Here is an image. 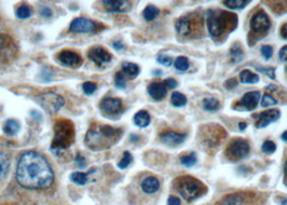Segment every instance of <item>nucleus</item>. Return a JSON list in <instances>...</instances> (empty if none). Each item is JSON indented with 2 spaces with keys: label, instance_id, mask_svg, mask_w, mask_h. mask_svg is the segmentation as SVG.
<instances>
[{
  "label": "nucleus",
  "instance_id": "46",
  "mask_svg": "<svg viewBox=\"0 0 287 205\" xmlns=\"http://www.w3.org/2000/svg\"><path fill=\"white\" fill-rule=\"evenodd\" d=\"M279 57L282 62H287V46H284L279 52Z\"/></svg>",
  "mask_w": 287,
  "mask_h": 205
},
{
  "label": "nucleus",
  "instance_id": "6",
  "mask_svg": "<svg viewBox=\"0 0 287 205\" xmlns=\"http://www.w3.org/2000/svg\"><path fill=\"white\" fill-rule=\"evenodd\" d=\"M36 101H37V103L45 110V112H48L50 114L57 113L65 104L64 98L60 96L59 94L52 92L41 94V95L36 98Z\"/></svg>",
  "mask_w": 287,
  "mask_h": 205
},
{
  "label": "nucleus",
  "instance_id": "10",
  "mask_svg": "<svg viewBox=\"0 0 287 205\" xmlns=\"http://www.w3.org/2000/svg\"><path fill=\"white\" fill-rule=\"evenodd\" d=\"M96 29V24L93 21L86 18H77L72 21L70 24L69 30L71 33L85 34V33H93Z\"/></svg>",
  "mask_w": 287,
  "mask_h": 205
},
{
  "label": "nucleus",
  "instance_id": "38",
  "mask_svg": "<svg viewBox=\"0 0 287 205\" xmlns=\"http://www.w3.org/2000/svg\"><path fill=\"white\" fill-rule=\"evenodd\" d=\"M96 85L94 82L91 81H87L83 83L82 89H83V92H85L87 95H92V94L96 91Z\"/></svg>",
  "mask_w": 287,
  "mask_h": 205
},
{
  "label": "nucleus",
  "instance_id": "50",
  "mask_svg": "<svg viewBox=\"0 0 287 205\" xmlns=\"http://www.w3.org/2000/svg\"><path fill=\"white\" fill-rule=\"evenodd\" d=\"M7 44V37L3 35H0V51H1Z\"/></svg>",
  "mask_w": 287,
  "mask_h": 205
},
{
  "label": "nucleus",
  "instance_id": "14",
  "mask_svg": "<svg viewBox=\"0 0 287 205\" xmlns=\"http://www.w3.org/2000/svg\"><path fill=\"white\" fill-rule=\"evenodd\" d=\"M101 108L109 114H117L122 109V102L121 99L119 98H113V97H107L103 99L101 103Z\"/></svg>",
  "mask_w": 287,
  "mask_h": 205
},
{
  "label": "nucleus",
  "instance_id": "37",
  "mask_svg": "<svg viewBox=\"0 0 287 205\" xmlns=\"http://www.w3.org/2000/svg\"><path fill=\"white\" fill-rule=\"evenodd\" d=\"M262 150H263V152H265V154L272 155L273 152H275V150H276V145L273 143L272 140H265L262 146Z\"/></svg>",
  "mask_w": 287,
  "mask_h": 205
},
{
  "label": "nucleus",
  "instance_id": "15",
  "mask_svg": "<svg viewBox=\"0 0 287 205\" xmlns=\"http://www.w3.org/2000/svg\"><path fill=\"white\" fill-rule=\"evenodd\" d=\"M186 137L187 136L185 134L177 133L174 132V131H166V132L160 134V139L169 146H178L181 143H184Z\"/></svg>",
  "mask_w": 287,
  "mask_h": 205
},
{
  "label": "nucleus",
  "instance_id": "57",
  "mask_svg": "<svg viewBox=\"0 0 287 205\" xmlns=\"http://www.w3.org/2000/svg\"><path fill=\"white\" fill-rule=\"evenodd\" d=\"M281 205H287V199L281 200Z\"/></svg>",
  "mask_w": 287,
  "mask_h": 205
},
{
  "label": "nucleus",
  "instance_id": "43",
  "mask_svg": "<svg viewBox=\"0 0 287 205\" xmlns=\"http://www.w3.org/2000/svg\"><path fill=\"white\" fill-rule=\"evenodd\" d=\"M163 83L168 89H175L177 87V82L173 78H168Z\"/></svg>",
  "mask_w": 287,
  "mask_h": 205
},
{
  "label": "nucleus",
  "instance_id": "5",
  "mask_svg": "<svg viewBox=\"0 0 287 205\" xmlns=\"http://www.w3.org/2000/svg\"><path fill=\"white\" fill-rule=\"evenodd\" d=\"M177 189H178L180 196L186 201H194V200L201 196L204 186L202 185L201 182L196 180V178L186 176L180 177L178 182H177Z\"/></svg>",
  "mask_w": 287,
  "mask_h": 205
},
{
  "label": "nucleus",
  "instance_id": "21",
  "mask_svg": "<svg viewBox=\"0 0 287 205\" xmlns=\"http://www.w3.org/2000/svg\"><path fill=\"white\" fill-rule=\"evenodd\" d=\"M230 57H231V63H233V64H238V63H240L244 59V51H243L242 46L239 43L234 44L231 46Z\"/></svg>",
  "mask_w": 287,
  "mask_h": 205
},
{
  "label": "nucleus",
  "instance_id": "18",
  "mask_svg": "<svg viewBox=\"0 0 287 205\" xmlns=\"http://www.w3.org/2000/svg\"><path fill=\"white\" fill-rule=\"evenodd\" d=\"M175 28L177 30L178 35L186 37L189 36L191 33V21L189 17H181L176 21Z\"/></svg>",
  "mask_w": 287,
  "mask_h": 205
},
{
  "label": "nucleus",
  "instance_id": "9",
  "mask_svg": "<svg viewBox=\"0 0 287 205\" xmlns=\"http://www.w3.org/2000/svg\"><path fill=\"white\" fill-rule=\"evenodd\" d=\"M260 97H262V94L258 91H252L246 94H244L242 98L240 99V102L236 105L238 110H254L257 107V105L260 101Z\"/></svg>",
  "mask_w": 287,
  "mask_h": 205
},
{
  "label": "nucleus",
  "instance_id": "17",
  "mask_svg": "<svg viewBox=\"0 0 287 205\" xmlns=\"http://www.w3.org/2000/svg\"><path fill=\"white\" fill-rule=\"evenodd\" d=\"M148 94L155 101H161L168 95V88L163 82H153L148 87Z\"/></svg>",
  "mask_w": 287,
  "mask_h": 205
},
{
  "label": "nucleus",
  "instance_id": "36",
  "mask_svg": "<svg viewBox=\"0 0 287 205\" xmlns=\"http://www.w3.org/2000/svg\"><path fill=\"white\" fill-rule=\"evenodd\" d=\"M114 85L120 90H124L127 88V81H125V77L122 72H117L116 77H114Z\"/></svg>",
  "mask_w": 287,
  "mask_h": 205
},
{
  "label": "nucleus",
  "instance_id": "32",
  "mask_svg": "<svg viewBox=\"0 0 287 205\" xmlns=\"http://www.w3.org/2000/svg\"><path fill=\"white\" fill-rule=\"evenodd\" d=\"M198 158L196 152H190V154L181 156L180 157V163L186 167H192L197 164Z\"/></svg>",
  "mask_w": 287,
  "mask_h": 205
},
{
  "label": "nucleus",
  "instance_id": "27",
  "mask_svg": "<svg viewBox=\"0 0 287 205\" xmlns=\"http://www.w3.org/2000/svg\"><path fill=\"white\" fill-rule=\"evenodd\" d=\"M159 15V9L156 8L154 4H149L145 8L143 12L144 19L147 21V22H153V21Z\"/></svg>",
  "mask_w": 287,
  "mask_h": 205
},
{
  "label": "nucleus",
  "instance_id": "29",
  "mask_svg": "<svg viewBox=\"0 0 287 205\" xmlns=\"http://www.w3.org/2000/svg\"><path fill=\"white\" fill-rule=\"evenodd\" d=\"M9 167H10L9 158L4 154H2V152H0V180H2V178L6 177V175L9 172Z\"/></svg>",
  "mask_w": 287,
  "mask_h": 205
},
{
  "label": "nucleus",
  "instance_id": "28",
  "mask_svg": "<svg viewBox=\"0 0 287 205\" xmlns=\"http://www.w3.org/2000/svg\"><path fill=\"white\" fill-rule=\"evenodd\" d=\"M202 105H203V107H204V109L207 110V112H216V110H218L219 107H221L219 101L215 97L204 98L202 102Z\"/></svg>",
  "mask_w": 287,
  "mask_h": 205
},
{
  "label": "nucleus",
  "instance_id": "3",
  "mask_svg": "<svg viewBox=\"0 0 287 205\" xmlns=\"http://www.w3.org/2000/svg\"><path fill=\"white\" fill-rule=\"evenodd\" d=\"M238 18L236 14L221 11V10H212L207 14V29L212 38L221 37L237 28Z\"/></svg>",
  "mask_w": 287,
  "mask_h": 205
},
{
  "label": "nucleus",
  "instance_id": "13",
  "mask_svg": "<svg viewBox=\"0 0 287 205\" xmlns=\"http://www.w3.org/2000/svg\"><path fill=\"white\" fill-rule=\"evenodd\" d=\"M281 117V113L278 109H270L265 110V112L259 114V118L256 122V128L257 129H264L267 128L269 124L278 121Z\"/></svg>",
  "mask_w": 287,
  "mask_h": 205
},
{
  "label": "nucleus",
  "instance_id": "25",
  "mask_svg": "<svg viewBox=\"0 0 287 205\" xmlns=\"http://www.w3.org/2000/svg\"><path fill=\"white\" fill-rule=\"evenodd\" d=\"M221 205H247L244 198L238 196V194H231L222 200Z\"/></svg>",
  "mask_w": 287,
  "mask_h": 205
},
{
  "label": "nucleus",
  "instance_id": "47",
  "mask_svg": "<svg viewBox=\"0 0 287 205\" xmlns=\"http://www.w3.org/2000/svg\"><path fill=\"white\" fill-rule=\"evenodd\" d=\"M180 200L177 198V197H174V196H171L168 200V205H180Z\"/></svg>",
  "mask_w": 287,
  "mask_h": 205
},
{
  "label": "nucleus",
  "instance_id": "54",
  "mask_svg": "<svg viewBox=\"0 0 287 205\" xmlns=\"http://www.w3.org/2000/svg\"><path fill=\"white\" fill-rule=\"evenodd\" d=\"M131 140H132V141H136V140H138V136H137V135H135V134H132V135H131Z\"/></svg>",
  "mask_w": 287,
  "mask_h": 205
},
{
  "label": "nucleus",
  "instance_id": "39",
  "mask_svg": "<svg viewBox=\"0 0 287 205\" xmlns=\"http://www.w3.org/2000/svg\"><path fill=\"white\" fill-rule=\"evenodd\" d=\"M278 104V101H276L275 98H273L271 95H269V94H265V95L263 96V99H262V106L263 107H270V106H273V105H276Z\"/></svg>",
  "mask_w": 287,
  "mask_h": 205
},
{
  "label": "nucleus",
  "instance_id": "40",
  "mask_svg": "<svg viewBox=\"0 0 287 205\" xmlns=\"http://www.w3.org/2000/svg\"><path fill=\"white\" fill-rule=\"evenodd\" d=\"M260 52H262V55L265 57V61H269L271 57H272L273 55V49L272 46H262V50H260Z\"/></svg>",
  "mask_w": 287,
  "mask_h": 205
},
{
  "label": "nucleus",
  "instance_id": "55",
  "mask_svg": "<svg viewBox=\"0 0 287 205\" xmlns=\"http://www.w3.org/2000/svg\"><path fill=\"white\" fill-rule=\"evenodd\" d=\"M284 173H285V177L287 178V161L285 162V164H284Z\"/></svg>",
  "mask_w": 287,
  "mask_h": 205
},
{
  "label": "nucleus",
  "instance_id": "20",
  "mask_svg": "<svg viewBox=\"0 0 287 205\" xmlns=\"http://www.w3.org/2000/svg\"><path fill=\"white\" fill-rule=\"evenodd\" d=\"M150 114L146 110H140L134 115V123L139 128H146L150 124Z\"/></svg>",
  "mask_w": 287,
  "mask_h": 205
},
{
  "label": "nucleus",
  "instance_id": "1",
  "mask_svg": "<svg viewBox=\"0 0 287 205\" xmlns=\"http://www.w3.org/2000/svg\"><path fill=\"white\" fill-rule=\"evenodd\" d=\"M17 181L30 190L48 189L54 182V173L45 158L36 151H26L21 156L17 167Z\"/></svg>",
  "mask_w": 287,
  "mask_h": 205
},
{
  "label": "nucleus",
  "instance_id": "4",
  "mask_svg": "<svg viewBox=\"0 0 287 205\" xmlns=\"http://www.w3.org/2000/svg\"><path fill=\"white\" fill-rule=\"evenodd\" d=\"M75 128L68 120H57L54 125V138L52 148L66 149L74 143Z\"/></svg>",
  "mask_w": 287,
  "mask_h": 205
},
{
  "label": "nucleus",
  "instance_id": "31",
  "mask_svg": "<svg viewBox=\"0 0 287 205\" xmlns=\"http://www.w3.org/2000/svg\"><path fill=\"white\" fill-rule=\"evenodd\" d=\"M249 1L247 0H226L223 1V4L229 9L232 10H242L247 6Z\"/></svg>",
  "mask_w": 287,
  "mask_h": 205
},
{
  "label": "nucleus",
  "instance_id": "12",
  "mask_svg": "<svg viewBox=\"0 0 287 205\" xmlns=\"http://www.w3.org/2000/svg\"><path fill=\"white\" fill-rule=\"evenodd\" d=\"M59 61L63 65L68 66L71 68H78L82 64L81 56L76 53L74 51L70 50H64L59 54Z\"/></svg>",
  "mask_w": 287,
  "mask_h": 205
},
{
  "label": "nucleus",
  "instance_id": "53",
  "mask_svg": "<svg viewBox=\"0 0 287 205\" xmlns=\"http://www.w3.org/2000/svg\"><path fill=\"white\" fill-rule=\"evenodd\" d=\"M281 138H282V139H283L284 141H286V143H287V131H285V132H284L283 134H282V136H281Z\"/></svg>",
  "mask_w": 287,
  "mask_h": 205
},
{
  "label": "nucleus",
  "instance_id": "58",
  "mask_svg": "<svg viewBox=\"0 0 287 205\" xmlns=\"http://www.w3.org/2000/svg\"><path fill=\"white\" fill-rule=\"evenodd\" d=\"M286 71H287V66H286Z\"/></svg>",
  "mask_w": 287,
  "mask_h": 205
},
{
  "label": "nucleus",
  "instance_id": "30",
  "mask_svg": "<svg viewBox=\"0 0 287 205\" xmlns=\"http://www.w3.org/2000/svg\"><path fill=\"white\" fill-rule=\"evenodd\" d=\"M171 103L175 107H184L187 104V97L180 92H173L171 96Z\"/></svg>",
  "mask_w": 287,
  "mask_h": 205
},
{
  "label": "nucleus",
  "instance_id": "22",
  "mask_svg": "<svg viewBox=\"0 0 287 205\" xmlns=\"http://www.w3.org/2000/svg\"><path fill=\"white\" fill-rule=\"evenodd\" d=\"M21 130V125L17 120L9 119L6 121V123L3 125V132L9 136H13L18 134Z\"/></svg>",
  "mask_w": 287,
  "mask_h": 205
},
{
  "label": "nucleus",
  "instance_id": "2",
  "mask_svg": "<svg viewBox=\"0 0 287 205\" xmlns=\"http://www.w3.org/2000/svg\"><path fill=\"white\" fill-rule=\"evenodd\" d=\"M122 133V130L110 125H98L88 131L85 141L91 150L100 151L116 145L121 138Z\"/></svg>",
  "mask_w": 287,
  "mask_h": 205
},
{
  "label": "nucleus",
  "instance_id": "33",
  "mask_svg": "<svg viewBox=\"0 0 287 205\" xmlns=\"http://www.w3.org/2000/svg\"><path fill=\"white\" fill-rule=\"evenodd\" d=\"M175 68L179 71H187L189 69V61L186 56H179L175 60Z\"/></svg>",
  "mask_w": 287,
  "mask_h": 205
},
{
  "label": "nucleus",
  "instance_id": "19",
  "mask_svg": "<svg viewBox=\"0 0 287 205\" xmlns=\"http://www.w3.org/2000/svg\"><path fill=\"white\" fill-rule=\"evenodd\" d=\"M159 188H160V182L154 176L146 177L145 180L142 182L143 191L146 192V193H148V194L156 192L159 190Z\"/></svg>",
  "mask_w": 287,
  "mask_h": 205
},
{
  "label": "nucleus",
  "instance_id": "52",
  "mask_svg": "<svg viewBox=\"0 0 287 205\" xmlns=\"http://www.w3.org/2000/svg\"><path fill=\"white\" fill-rule=\"evenodd\" d=\"M239 125H240V130H241V131L245 130V129H246V127H247V124L246 123H243V122H241Z\"/></svg>",
  "mask_w": 287,
  "mask_h": 205
},
{
  "label": "nucleus",
  "instance_id": "8",
  "mask_svg": "<svg viewBox=\"0 0 287 205\" xmlns=\"http://www.w3.org/2000/svg\"><path fill=\"white\" fill-rule=\"evenodd\" d=\"M271 26V21L268 14L264 11H259L250 20V29L254 33H265Z\"/></svg>",
  "mask_w": 287,
  "mask_h": 205
},
{
  "label": "nucleus",
  "instance_id": "16",
  "mask_svg": "<svg viewBox=\"0 0 287 205\" xmlns=\"http://www.w3.org/2000/svg\"><path fill=\"white\" fill-rule=\"evenodd\" d=\"M104 7L108 12H118L123 13L128 12L131 9V3L127 0H117V1H109V0H104Z\"/></svg>",
  "mask_w": 287,
  "mask_h": 205
},
{
  "label": "nucleus",
  "instance_id": "42",
  "mask_svg": "<svg viewBox=\"0 0 287 205\" xmlns=\"http://www.w3.org/2000/svg\"><path fill=\"white\" fill-rule=\"evenodd\" d=\"M156 61H158L159 64L164 65V66H171L172 63H173V61H172L170 56L164 55V54L158 55V57H156Z\"/></svg>",
  "mask_w": 287,
  "mask_h": 205
},
{
  "label": "nucleus",
  "instance_id": "23",
  "mask_svg": "<svg viewBox=\"0 0 287 205\" xmlns=\"http://www.w3.org/2000/svg\"><path fill=\"white\" fill-rule=\"evenodd\" d=\"M240 80L245 85H256L259 81V77L256 73L252 72L248 69H245L240 73Z\"/></svg>",
  "mask_w": 287,
  "mask_h": 205
},
{
  "label": "nucleus",
  "instance_id": "45",
  "mask_svg": "<svg viewBox=\"0 0 287 205\" xmlns=\"http://www.w3.org/2000/svg\"><path fill=\"white\" fill-rule=\"evenodd\" d=\"M40 14L43 15L44 18L49 19L52 17V10L49 7H43L40 9Z\"/></svg>",
  "mask_w": 287,
  "mask_h": 205
},
{
  "label": "nucleus",
  "instance_id": "24",
  "mask_svg": "<svg viewBox=\"0 0 287 205\" xmlns=\"http://www.w3.org/2000/svg\"><path fill=\"white\" fill-rule=\"evenodd\" d=\"M122 72L130 78H135L139 73V66L131 62H124L122 64Z\"/></svg>",
  "mask_w": 287,
  "mask_h": 205
},
{
  "label": "nucleus",
  "instance_id": "44",
  "mask_svg": "<svg viewBox=\"0 0 287 205\" xmlns=\"http://www.w3.org/2000/svg\"><path fill=\"white\" fill-rule=\"evenodd\" d=\"M238 86V82H237V79H229L228 81H226L225 83V88L228 89V90H232V89H234Z\"/></svg>",
  "mask_w": 287,
  "mask_h": 205
},
{
  "label": "nucleus",
  "instance_id": "41",
  "mask_svg": "<svg viewBox=\"0 0 287 205\" xmlns=\"http://www.w3.org/2000/svg\"><path fill=\"white\" fill-rule=\"evenodd\" d=\"M256 69L260 72L265 73V75H267L270 79H275V69L273 67H268V68H260V67H256Z\"/></svg>",
  "mask_w": 287,
  "mask_h": 205
},
{
  "label": "nucleus",
  "instance_id": "48",
  "mask_svg": "<svg viewBox=\"0 0 287 205\" xmlns=\"http://www.w3.org/2000/svg\"><path fill=\"white\" fill-rule=\"evenodd\" d=\"M112 46L116 50H123L124 49V45H123L122 41H120V40L114 41V43L112 44Z\"/></svg>",
  "mask_w": 287,
  "mask_h": 205
},
{
  "label": "nucleus",
  "instance_id": "34",
  "mask_svg": "<svg viewBox=\"0 0 287 205\" xmlns=\"http://www.w3.org/2000/svg\"><path fill=\"white\" fill-rule=\"evenodd\" d=\"M31 14H33V11H31V9L28 6H26V4L19 7V9L17 10V17L21 20L30 18Z\"/></svg>",
  "mask_w": 287,
  "mask_h": 205
},
{
  "label": "nucleus",
  "instance_id": "56",
  "mask_svg": "<svg viewBox=\"0 0 287 205\" xmlns=\"http://www.w3.org/2000/svg\"><path fill=\"white\" fill-rule=\"evenodd\" d=\"M154 73H155V76H161V73H162V71L156 69V70H154Z\"/></svg>",
  "mask_w": 287,
  "mask_h": 205
},
{
  "label": "nucleus",
  "instance_id": "51",
  "mask_svg": "<svg viewBox=\"0 0 287 205\" xmlns=\"http://www.w3.org/2000/svg\"><path fill=\"white\" fill-rule=\"evenodd\" d=\"M281 36H282V38L287 39V23H285L281 27Z\"/></svg>",
  "mask_w": 287,
  "mask_h": 205
},
{
  "label": "nucleus",
  "instance_id": "35",
  "mask_svg": "<svg viewBox=\"0 0 287 205\" xmlns=\"http://www.w3.org/2000/svg\"><path fill=\"white\" fill-rule=\"evenodd\" d=\"M132 161H133V157H132V155L130 154L129 151H124V152H123L122 159L120 160L119 164H118V167H119V169H121V170L127 169V167H128L130 164H131Z\"/></svg>",
  "mask_w": 287,
  "mask_h": 205
},
{
  "label": "nucleus",
  "instance_id": "49",
  "mask_svg": "<svg viewBox=\"0 0 287 205\" xmlns=\"http://www.w3.org/2000/svg\"><path fill=\"white\" fill-rule=\"evenodd\" d=\"M76 162H77V163H79V164H80V166H81V167L86 165V159H85V158H83V157H82L80 154H78V155H77V158H76Z\"/></svg>",
  "mask_w": 287,
  "mask_h": 205
},
{
  "label": "nucleus",
  "instance_id": "7",
  "mask_svg": "<svg viewBox=\"0 0 287 205\" xmlns=\"http://www.w3.org/2000/svg\"><path fill=\"white\" fill-rule=\"evenodd\" d=\"M249 154V144L247 140L243 138H234L230 143H229L226 155L229 159L232 161L236 160H242L244 158H246Z\"/></svg>",
  "mask_w": 287,
  "mask_h": 205
},
{
  "label": "nucleus",
  "instance_id": "26",
  "mask_svg": "<svg viewBox=\"0 0 287 205\" xmlns=\"http://www.w3.org/2000/svg\"><path fill=\"white\" fill-rule=\"evenodd\" d=\"M88 175L90 173H82V172H75L70 175V181L76 183V185L83 186L86 185L88 181Z\"/></svg>",
  "mask_w": 287,
  "mask_h": 205
},
{
  "label": "nucleus",
  "instance_id": "11",
  "mask_svg": "<svg viewBox=\"0 0 287 205\" xmlns=\"http://www.w3.org/2000/svg\"><path fill=\"white\" fill-rule=\"evenodd\" d=\"M88 56L97 66H102L105 63H109L112 59L111 54L105 48H103V46H94V48H91L90 51H88Z\"/></svg>",
  "mask_w": 287,
  "mask_h": 205
}]
</instances>
